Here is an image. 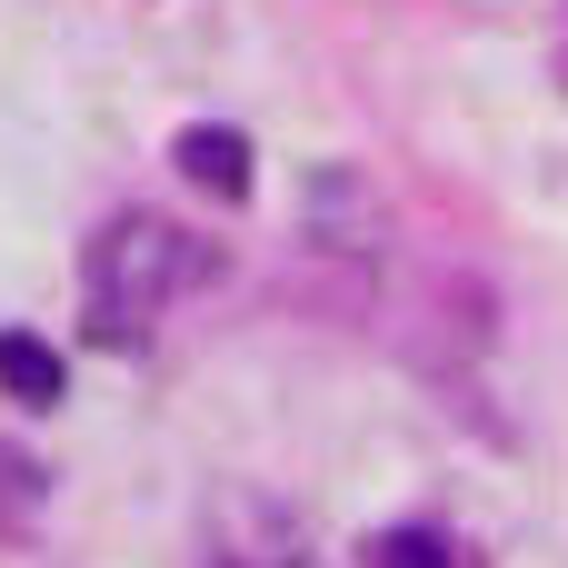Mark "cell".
<instances>
[{
	"label": "cell",
	"instance_id": "obj_1",
	"mask_svg": "<svg viewBox=\"0 0 568 568\" xmlns=\"http://www.w3.org/2000/svg\"><path fill=\"white\" fill-rule=\"evenodd\" d=\"M200 270V250L160 220V210H130V220H110L100 240H90V329L110 339V349H130L170 300H180V280Z\"/></svg>",
	"mask_w": 568,
	"mask_h": 568
},
{
	"label": "cell",
	"instance_id": "obj_2",
	"mask_svg": "<svg viewBox=\"0 0 568 568\" xmlns=\"http://www.w3.org/2000/svg\"><path fill=\"white\" fill-rule=\"evenodd\" d=\"M180 170H190L210 200H250V140L220 130V120H190V130H180Z\"/></svg>",
	"mask_w": 568,
	"mask_h": 568
},
{
	"label": "cell",
	"instance_id": "obj_3",
	"mask_svg": "<svg viewBox=\"0 0 568 568\" xmlns=\"http://www.w3.org/2000/svg\"><path fill=\"white\" fill-rule=\"evenodd\" d=\"M0 389L20 399V409H50L70 379H60V349L50 339H30V329H0Z\"/></svg>",
	"mask_w": 568,
	"mask_h": 568
},
{
	"label": "cell",
	"instance_id": "obj_4",
	"mask_svg": "<svg viewBox=\"0 0 568 568\" xmlns=\"http://www.w3.org/2000/svg\"><path fill=\"white\" fill-rule=\"evenodd\" d=\"M369 568H459V549L439 529H389V539H369Z\"/></svg>",
	"mask_w": 568,
	"mask_h": 568
}]
</instances>
